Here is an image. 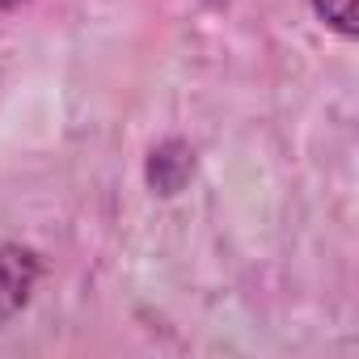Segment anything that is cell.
Returning <instances> with one entry per match:
<instances>
[{"label":"cell","mask_w":359,"mask_h":359,"mask_svg":"<svg viewBox=\"0 0 359 359\" xmlns=\"http://www.w3.org/2000/svg\"><path fill=\"white\" fill-rule=\"evenodd\" d=\"M313 9L325 26H334L342 39H355V0H313Z\"/></svg>","instance_id":"6da1fadb"},{"label":"cell","mask_w":359,"mask_h":359,"mask_svg":"<svg viewBox=\"0 0 359 359\" xmlns=\"http://www.w3.org/2000/svg\"><path fill=\"white\" fill-rule=\"evenodd\" d=\"M22 5V0H0V13H5V9H18Z\"/></svg>","instance_id":"7a4b0ae2"}]
</instances>
